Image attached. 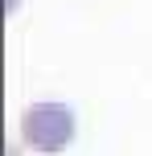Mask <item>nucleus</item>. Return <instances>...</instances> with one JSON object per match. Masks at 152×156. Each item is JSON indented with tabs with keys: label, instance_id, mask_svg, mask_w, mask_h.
I'll list each match as a JSON object with an SVG mask.
<instances>
[{
	"label": "nucleus",
	"instance_id": "nucleus-1",
	"mask_svg": "<svg viewBox=\"0 0 152 156\" xmlns=\"http://www.w3.org/2000/svg\"><path fill=\"white\" fill-rule=\"evenodd\" d=\"M74 132H78V119L66 103H33L21 115V144L41 156L66 152L74 144Z\"/></svg>",
	"mask_w": 152,
	"mask_h": 156
}]
</instances>
